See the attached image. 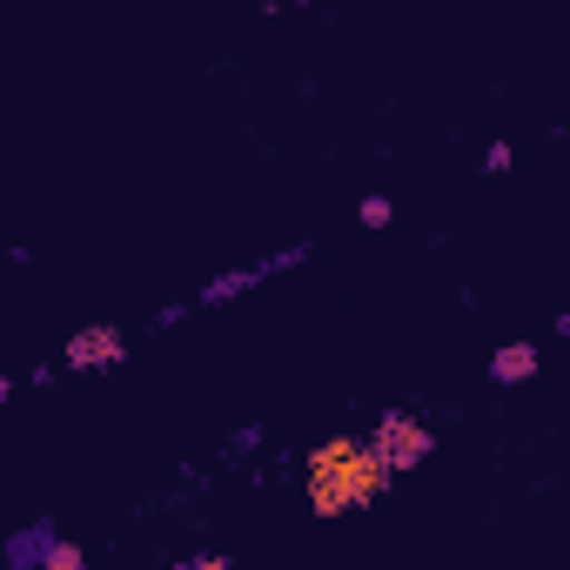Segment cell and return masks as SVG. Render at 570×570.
<instances>
[{
    "instance_id": "cell-2",
    "label": "cell",
    "mask_w": 570,
    "mask_h": 570,
    "mask_svg": "<svg viewBox=\"0 0 570 570\" xmlns=\"http://www.w3.org/2000/svg\"><path fill=\"white\" fill-rule=\"evenodd\" d=\"M370 443L390 456V470H416V463H430V430H423L416 416H383Z\"/></svg>"
},
{
    "instance_id": "cell-6",
    "label": "cell",
    "mask_w": 570,
    "mask_h": 570,
    "mask_svg": "<svg viewBox=\"0 0 570 570\" xmlns=\"http://www.w3.org/2000/svg\"><path fill=\"white\" fill-rule=\"evenodd\" d=\"M363 222H370V228H383V222H390V202H383V195H370V202H363Z\"/></svg>"
},
{
    "instance_id": "cell-3",
    "label": "cell",
    "mask_w": 570,
    "mask_h": 570,
    "mask_svg": "<svg viewBox=\"0 0 570 570\" xmlns=\"http://www.w3.org/2000/svg\"><path fill=\"white\" fill-rule=\"evenodd\" d=\"M121 350H128V343H121V330L88 323V330H75V336H68V350H61V356H68V370H108V363H121Z\"/></svg>"
},
{
    "instance_id": "cell-4",
    "label": "cell",
    "mask_w": 570,
    "mask_h": 570,
    "mask_svg": "<svg viewBox=\"0 0 570 570\" xmlns=\"http://www.w3.org/2000/svg\"><path fill=\"white\" fill-rule=\"evenodd\" d=\"M490 376H497V383H523V376H537V350H530V343H503V350L490 356Z\"/></svg>"
},
{
    "instance_id": "cell-5",
    "label": "cell",
    "mask_w": 570,
    "mask_h": 570,
    "mask_svg": "<svg viewBox=\"0 0 570 570\" xmlns=\"http://www.w3.org/2000/svg\"><path fill=\"white\" fill-rule=\"evenodd\" d=\"M41 563L48 570H81V550L75 543H41Z\"/></svg>"
},
{
    "instance_id": "cell-1",
    "label": "cell",
    "mask_w": 570,
    "mask_h": 570,
    "mask_svg": "<svg viewBox=\"0 0 570 570\" xmlns=\"http://www.w3.org/2000/svg\"><path fill=\"white\" fill-rule=\"evenodd\" d=\"M390 456L363 436H330L323 450H309V510L316 517H350L370 510L390 490Z\"/></svg>"
}]
</instances>
